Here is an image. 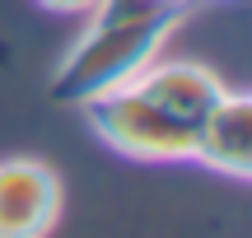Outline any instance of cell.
<instances>
[{
	"mask_svg": "<svg viewBox=\"0 0 252 238\" xmlns=\"http://www.w3.org/2000/svg\"><path fill=\"white\" fill-rule=\"evenodd\" d=\"M182 14H168V19H145V24H122V19H94L89 14V28L75 37V47L61 56L56 65L52 93L56 103L65 108H84L89 98L108 89H122L131 84L145 65L159 56V47L168 42V33L178 28Z\"/></svg>",
	"mask_w": 252,
	"mask_h": 238,
	"instance_id": "obj_1",
	"label": "cell"
},
{
	"mask_svg": "<svg viewBox=\"0 0 252 238\" xmlns=\"http://www.w3.org/2000/svg\"><path fill=\"white\" fill-rule=\"evenodd\" d=\"M84 117L103 145H112L126 159H140V164H182L196 154V126L178 121L168 108H159L135 84L89 98Z\"/></svg>",
	"mask_w": 252,
	"mask_h": 238,
	"instance_id": "obj_2",
	"label": "cell"
},
{
	"mask_svg": "<svg viewBox=\"0 0 252 238\" xmlns=\"http://www.w3.org/2000/svg\"><path fill=\"white\" fill-rule=\"evenodd\" d=\"M61 215V178L42 159H0V238H47Z\"/></svg>",
	"mask_w": 252,
	"mask_h": 238,
	"instance_id": "obj_3",
	"label": "cell"
},
{
	"mask_svg": "<svg viewBox=\"0 0 252 238\" xmlns=\"http://www.w3.org/2000/svg\"><path fill=\"white\" fill-rule=\"evenodd\" d=\"M131 84L140 93H150L159 108H168L178 121L196 126V131H201V121L215 112V103L229 93L215 70H206V65H196V61H159V56H154Z\"/></svg>",
	"mask_w": 252,
	"mask_h": 238,
	"instance_id": "obj_4",
	"label": "cell"
},
{
	"mask_svg": "<svg viewBox=\"0 0 252 238\" xmlns=\"http://www.w3.org/2000/svg\"><path fill=\"white\" fill-rule=\"evenodd\" d=\"M206 168L252 182V93H224L196 131V154Z\"/></svg>",
	"mask_w": 252,
	"mask_h": 238,
	"instance_id": "obj_5",
	"label": "cell"
},
{
	"mask_svg": "<svg viewBox=\"0 0 252 238\" xmlns=\"http://www.w3.org/2000/svg\"><path fill=\"white\" fill-rule=\"evenodd\" d=\"M42 9H52V14H89L98 0H37Z\"/></svg>",
	"mask_w": 252,
	"mask_h": 238,
	"instance_id": "obj_6",
	"label": "cell"
},
{
	"mask_svg": "<svg viewBox=\"0 0 252 238\" xmlns=\"http://www.w3.org/2000/svg\"><path fill=\"white\" fill-rule=\"evenodd\" d=\"M159 5H168V9H187L191 0H159Z\"/></svg>",
	"mask_w": 252,
	"mask_h": 238,
	"instance_id": "obj_7",
	"label": "cell"
}]
</instances>
